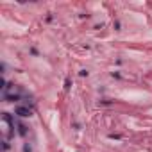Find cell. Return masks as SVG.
Instances as JSON below:
<instances>
[{"label": "cell", "instance_id": "1", "mask_svg": "<svg viewBox=\"0 0 152 152\" xmlns=\"http://www.w3.org/2000/svg\"><path fill=\"white\" fill-rule=\"evenodd\" d=\"M15 111H16L20 116H31V113H32L29 106H16V107H15Z\"/></svg>", "mask_w": 152, "mask_h": 152}]
</instances>
